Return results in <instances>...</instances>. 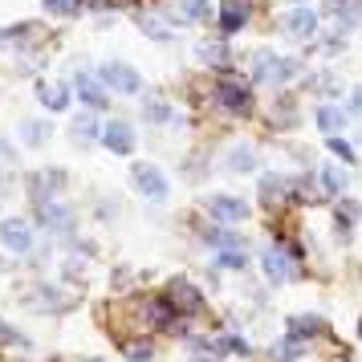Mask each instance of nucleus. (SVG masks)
<instances>
[{"instance_id": "nucleus-19", "label": "nucleus", "mask_w": 362, "mask_h": 362, "mask_svg": "<svg viewBox=\"0 0 362 362\" xmlns=\"http://www.w3.org/2000/svg\"><path fill=\"white\" fill-rule=\"evenodd\" d=\"M102 147L110 151V155H131L134 151V127L122 122V118L106 122V127H102Z\"/></svg>"}, {"instance_id": "nucleus-18", "label": "nucleus", "mask_w": 362, "mask_h": 362, "mask_svg": "<svg viewBox=\"0 0 362 362\" xmlns=\"http://www.w3.org/2000/svg\"><path fill=\"white\" fill-rule=\"evenodd\" d=\"M37 220H41L49 232H62V236H69V232H74V212H69L57 196L45 199V204H37Z\"/></svg>"}, {"instance_id": "nucleus-32", "label": "nucleus", "mask_w": 362, "mask_h": 362, "mask_svg": "<svg viewBox=\"0 0 362 362\" xmlns=\"http://www.w3.org/2000/svg\"><path fill=\"white\" fill-rule=\"evenodd\" d=\"M134 21H139V29H143V33H147L151 41H171V29H167V25H163L159 17H151V13H139Z\"/></svg>"}, {"instance_id": "nucleus-12", "label": "nucleus", "mask_w": 362, "mask_h": 362, "mask_svg": "<svg viewBox=\"0 0 362 362\" xmlns=\"http://www.w3.org/2000/svg\"><path fill=\"white\" fill-rule=\"evenodd\" d=\"M313 180H317L322 199H338V196H346V187H350V171H346V163L338 159V163L313 167Z\"/></svg>"}, {"instance_id": "nucleus-30", "label": "nucleus", "mask_w": 362, "mask_h": 362, "mask_svg": "<svg viewBox=\"0 0 362 362\" xmlns=\"http://www.w3.org/2000/svg\"><path fill=\"white\" fill-rule=\"evenodd\" d=\"M143 118H147V122H155V127H163V122H171V118H175V110H171V102H167V98L151 94V98L143 102Z\"/></svg>"}, {"instance_id": "nucleus-28", "label": "nucleus", "mask_w": 362, "mask_h": 362, "mask_svg": "<svg viewBox=\"0 0 362 362\" xmlns=\"http://www.w3.org/2000/svg\"><path fill=\"white\" fill-rule=\"evenodd\" d=\"M293 122H297V102L289 98V94H281V98L273 102V110H269V127L285 131V127H293Z\"/></svg>"}, {"instance_id": "nucleus-8", "label": "nucleus", "mask_w": 362, "mask_h": 362, "mask_svg": "<svg viewBox=\"0 0 362 362\" xmlns=\"http://www.w3.org/2000/svg\"><path fill=\"white\" fill-rule=\"evenodd\" d=\"M285 334L297 338V342H317V338H329V322L322 313H289L285 317Z\"/></svg>"}, {"instance_id": "nucleus-26", "label": "nucleus", "mask_w": 362, "mask_h": 362, "mask_svg": "<svg viewBox=\"0 0 362 362\" xmlns=\"http://www.w3.org/2000/svg\"><path fill=\"white\" fill-rule=\"evenodd\" d=\"M69 134H74V143H94V139H102V127L98 118H94V110H86V115H78L74 122H69Z\"/></svg>"}, {"instance_id": "nucleus-39", "label": "nucleus", "mask_w": 362, "mask_h": 362, "mask_svg": "<svg viewBox=\"0 0 362 362\" xmlns=\"http://www.w3.org/2000/svg\"><path fill=\"white\" fill-rule=\"evenodd\" d=\"M86 8H94V13H115L118 0H86Z\"/></svg>"}, {"instance_id": "nucleus-33", "label": "nucleus", "mask_w": 362, "mask_h": 362, "mask_svg": "<svg viewBox=\"0 0 362 362\" xmlns=\"http://www.w3.org/2000/svg\"><path fill=\"white\" fill-rule=\"evenodd\" d=\"M122 358L127 362H151L155 358V346L147 338H139V342H122Z\"/></svg>"}, {"instance_id": "nucleus-29", "label": "nucleus", "mask_w": 362, "mask_h": 362, "mask_svg": "<svg viewBox=\"0 0 362 362\" xmlns=\"http://www.w3.org/2000/svg\"><path fill=\"white\" fill-rule=\"evenodd\" d=\"M216 17V8L208 0H180V21H192V25H208Z\"/></svg>"}, {"instance_id": "nucleus-11", "label": "nucleus", "mask_w": 362, "mask_h": 362, "mask_svg": "<svg viewBox=\"0 0 362 362\" xmlns=\"http://www.w3.org/2000/svg\"><path fill=\"white\" fill-rule=\"evenodd\" d=\"M285 33L293 37V41H313L317 37V25H322V17H317V8H310V4H293L289 13H285Z\"/></svg>"}, {"instance_id": "nucleus-7", "label": "nucleus", "mask_w": 362, "mask_h": 362, "mask_svg": "<svg viewBox=\"0 0 362 362\" xmlns=\"http://www.w3.org/2000/svg\"><path fill=\"white\" fill-rule=\"evenodd\" d=\"M131 183H134V192H139V196L155 199V204H163L167 192H171L167 175H163L155 163H134V167H131Z\"/></svg>"}, {"instance_id": "nucleus-27", "label": "nucleus", "mask_w": 362, "mask_h": 362, "mask_svg": "<svg viewBox=\"0 0 362 362\" xmlns=\"http://www.w3.org/2000/svg\"><path fill=\"white\" fill-rule=\"evenodd\" d=\"M212 269H224V273H245V269H248V252H245V245H236V248H216Z\"/></svg>"}, {"instance_id": "nucleus-25", "label": "nucleus", "mask_w": 362, "mask_h": 362, "mask_svg": "<svg viewBox=\"0 0 362 362\" xmlns=\"http://www.w3.org/2000/svg\"><path fill=\"white\" fill-rule=\"evenodd\" d=\"M216 346H220L224 358H252V346H248L236 329H220V334H216Z\"/></svg>"}, {"instance_id": "nucleus-34", "label": "nucleus", "mask_w": 362, "mask_h": 362, "mask_svg": "<svg viewBox=\"0 0 362 362\" xmlns=\"http://www.w3.org/2000/svg\"><path fill=\"white\" fill-rule=\"evenodd\" d=\"M82 8H86V0H45L49 17H78Z\"/></svg>"}, {"instance_id": "nucleus-3", "label": "nucleus", "mask_w": 362, "mask_h": 362, "mask_svg": "<svg viewBox=\"0 0 362 362\" xmlns=\"http://www.w3.org/2000/svg\"><path fill=\"white\" fill-rule=\"evenodd\" d=\"M163 293H167V301L175 305V313H180V317H187V322L204 313V293H199L196 281H187V277H171V281L163 285Z\"/></svg>"}, {"instance_id": "nucleus-4", "label": "nucleus", "mask_w": 362, "mask_h": 362, "mask_svg": "<svg viewBox=\"0 0 362 362\" xmlns=\"http://www.w3.org/2000/svg\"><path fill=\"white\" fill-rule=\"evenodd\" d=\"M257 199H261L264 212L293 208V187H289V175H281V171H264L261 183H257Z\"/></svg>"}, {"instance_id": "nucleus-23", "label": "nucleus", "mask_w": 362, "mask_h": 362, "mask_svg": "<svg viewBox=\"0 0 362 362\" xmlns=\"http://www.w3.org/2000/svg\"><path fill=\"white\" fill-rule=\"evenodd\" d=\"M358 4H362V0H326L322 8H326V17L334 21L338 29H346V33H350V29L358 25Z\"/></svg>"}, {"instance_id": "nucleus-1", "label": "nucleus", "mask_w": 362, "mask_h": 362, "mask_svg": "<svg viewBox=\"0 0 362 362\" xmlns=\"http://www.w3.org/2000/svg\"><path fill=\"white\" fill-rule=\"evenodd\" d=\"M212 102L232 118H248L257 110V94L252 82H245L236 69H216V86H212Z\"/></svg>"}, {"instance_id": "nucleus-5", "label": "nucleus", "mask_w": 362, "mask_h": 362, "mask_svg": "<svg viewBox=\"0 0 362 362\" xmlns=\"http://www.w3.org/2000/svg\"><path fill=\"white\" fill-rule=\"evenodd\" d=\"M261 273H264L269 285H289L293 273H297V261L289 257V248L285 245H269L261 252Z\"/></svg>"}, {"instance_id": "nucleus-17", "label": "nucleus", "mask_w": 362, "mask_h": 362, "mask_svg": "<svg viewBox=\"0 0 362 362\" xmlns=\"http://www.w3.org/2000/svg\"><path fill=\"white\" fill-rule=\"evenodd\" d=\"M220 163H224V171H232V175H252V171L261 167V155H257L252 143H232Z\"/></svg>"}, {"instance_id": "nucleus-15", "label": "nucleus", "mask_w": 362, "mask_h": 362, "mask_svg": "<svg viewBox=\"0 0 362 362\" xmlns=\"http://www.w3.org/2000/svg\"><path fill=\"white\" fill-rule=\"evenodd\" d=\"M0 245L8 252H33V224H25L21 216L0 220Z\"/></svg>"}, {"instance_id": "nucleus-31", "label": "nucleus", "mask_w": 362, "mask_h": 362, "mask_svg": "<svg viewBox=\"0 0 362 362\" xmlns=\"http://www.w3.org/2000/svg\"><path fill=\"white\" fill-rule=\"evenodd\" d=\"M326 151H329V155H338V159H342L346 167L358 163V147H350L342 134H326Z\"/></svg>"}, {"instance_id": "nucleus-14", "label": "nucleus", "mask_w": 362, "mask_h": 362, "mask_svg": "<svg viewBox=\"0 0 362 362\" xmlns=\"http://www.w3.org/2000/svg\"><path fill=\"white\" fill-rule=\"evenodd\" d=\"M66 183H69V175L62 167H41L33 180H29V196H33V204H45L57 192H66Z\"/></svg>"}, {"instance_id": "nucleus-20", "label": "nucleus", "mask_w": 362, "mask_h": 362, "mask_svg": "<svg viewBox=\"0 0 362 362\" xmlns=\"http://www.w3.org/2000/svg\"><path fill=\"white\" fill-rule=\"evenodd\" d=\"M346 118H350V110H342L338 102H317L313 106V122H317V131L322 134H342L346 131Z\"/></svg>"}, {"instance_id": "nucleus-41", "label": "nucleus", "mask_w": 362, "mask_h": 362, "mask_svg": "<svg viewBox=\"0 0 362 362\" xmlns=\"http://www.w3.org/2000/svg\"><path fill=\"white\" fill-rule=\"evenodd\" d=\"M354 338L362 342V313H358V322H354Z\"/></svg>"}, {"instance_id": "nucleus-22", "label": "nucleus", "mask_w": 362, "mask_h": 362, "mask_svg": "<svg viewBox=\"0 0 362 362\" xmlns=\"http://www.w3.org/2000/svg\"><path fill=\"white\" fill-rule=\"evenodd\" d=\"M196 57L204 62V66H212V69H228V37H216V41H199L196 45Z\"/></svg>"}, {"instance_id": "nucleus-6", "label": "nucleus", "mask_w": 362, "mask_h": 362, "mask_svg": "<svg viewBox=\"0 0 362 362\" xmlns=\"http://www.w3.org/2000/svg\"><path fill=\"white\" fill-rule=\"evenodd\" d=\"M204 212L212 216L216 224H245L248 216H252V208H248L240 196H224V192H216V196L204 199Z\"/></svg>"}, {"instance_id": "nucleus-35", "label": "nucleus", "mask_w": 362, "mask_h": 362, "mask_svg": "<svg viewBox=\"0 0 362 362\" xmlns=\"http://www.w3.org/2000/svg\"><path fill=\"white\" fill-rule=\"evenodd\" d=\"M317 49L326 53V57H334V53H342V49H346V29H338V25H334V29H329V33L322 37V45H317Z\"/></svg>"}, {"instance_id": "nucleus-10", "label": "nucleus", "mask_w": 362, "mask_h": 362, "mask_svg": "<svg viewBox=\"0 0 362 362\" xmlns=\"http://www.w3.org/2000/svg\"><path fill=\"white\" fill-rule=\"evenodd\" d=\"M248 21H252V0H220V8H216L220 37H236Z\"/></svg>"}, {"instance_id": "nucleus-9", "label": "nucleus", "mask_w": 362, "mask_h": 362, "mask_svg": "<svg viewBox=\"0 0 362 362\" xmlns=\"http://www.w3.org/2000/svg\"><path fill=\"white\" fill-rule=\"evenodd\" d=\"M358 220H362V204L358 199H350V196L334 199V208H329V228H334L338 240H350L354 228H358Z\"/></svg>"}, {"instance_id": "nucleus-37", "label": "nucleus", "mask_w": 362, "mask_h": 362, "mask_svg": "<svg viewBox=\"0 0 362 362\" xmlns=\"http://www.w3.org/2000/svg\"><path fill=\"white\" fill-rule=\"evenodd\" d=\"M310 90H317V94H338V78H334V74H329V69H322V74H313L310 82Z\"/></svg>"}, {"instance_id": "nucleus-42", "label": "nucleus", "mask_w": 362, "mask_h": 362, "mask_svg": "<svg viewBox=\"0 0 362 362\" xmlns=\"http://www.w3.org/2000/svg\"><path fill=\"white\" fill-rule=\"evenodd\" d=\"M289 4H305V0H289Z\"/></svg>"}, {"instance_id": "nucleus-21", "label": "nucleus", "mask_w": 362, "mask_h": 362, "mask_svg": "<svg viewBox=\"0 0 362 362\" xmlns=\"http://www.w3.org/2000/svg\"><path fill=\"white\" fill-rule=\"evenodd\" d=\"M37 98H41V106L49 115H62V110H69V102H74V86L69 82H41L37 86Z\"/></svg>"}, {"instance_id": "nucleus-24", "label": "nucleus", "mask_w": 362, "mask_h": 362, "mask_svg": "<svg viewBox=\"0 0 362 362\" xmlns=\"http://www.w3.org/2000/svg\"><path fill=\"white\" fill-rule=\"evenodd\" d=\"M305 354H310V342H297V338H289V334H281L277 342H273V350H269L273 362H301Z\"/></svg>"}, {"instance_id": "nucleus-13", "label": "nucleus", "mask_w": 362, "mask_h": 362, "mask_svg": "<svg viewBox=\"0 0 362 362\" xmlns=\"http://www.w3.org/2000/svg\"><path fill=\"white\" fill-rule=\"evenodd\" d=\"M98 78L110 86V90H118V94H139V90H143L139 69L127 66V62H106V66L98 69Z\"/></svg>"}, {"instance_id": "nucleus-16", "label": "nucleus", "mask_w": 362, "mask_h": 362, "mask_svg": "<svg viewBox=\"0 0 362 362\" xmlns=\"http://www.w3.org/2000/svg\"><path fill=\"white\" fill-rule=\"evenodd\" d=\"M110 86L102 82V78H90V74H78L74 78V94L82 98V106L86 110H106L110 106V94H106Z\"/></svg>"}, {"instance_id": "nucleus-40", "label": "nucleus", "mask_w": 362, "mask_h": 362, "mask_svg": "<svg viewBox=\"0 0 362 362\" xmlns=\"http://www.w3.org/2000/svg\"><path fill=\"white\" fill-rule=\"evenodd\" d=\"M350 115H358V118H362V82L350 90Z\"/></svg>"}, {"instance_id": "nucleus-38", "label": "nucleus", "mask_w": 362, "mask_h": 362, "mask_svg": "<svg viewBox=\"0 0 362 362\" xmlns=\"http://www.w3.org/2000/svg\"><path fill=\"white\" fill-rule=\"evenodd\" d=\"M0 346H29V338H25V334H21L17 326L0 322Z\"/></svg>"}, {"instance_id": "nucleus-36", "label": "nucleus", "mask_w": 362, "mask_h": 362, "mask_svg": "<svg viewBox=\"0 0 362 362\" xmlns=\"http://www.w3.org/2000/svg\"><path fill=\"white\" fill-rule=\"evenodd\" d=\"M21 139H25L29 147H41V143L49 139V127H45V122H25V127H21Z\"/></svg>"}, {"instance_id": "nucleus-2", "label": "nucleus", "mask_w": 362, "mask_h": 362, "mask_svg": "<svg viewBox=\"0 0 362 362\" xmlns=\"http://www.w3.org/2000/svg\"><path fill=\"white\" fill-rule=\"evenodd\" d=\"M293 78H301V62L289 53L277 49H257L252 53V69H248V82L252 86H289Z\"/></svg>"}]
</instances>
